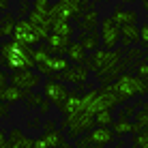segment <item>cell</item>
<instances>
[{
    "label": "cell",
    "instance_id": "obj_1",
    "mask_svg": "<svg viewBox=\"0 0 148 148\" xmlns=\"http://www.w3.org/2000/svg\"><path fill=\"white\" fill-rule=\"evenodd\" d=\"M0 64L7 67L11 73L15 71H28L30 67H34L30 60V47L17 43V41H4L0 43Z\"/></svg>",
    "mask_w": 148,
    "mask_h": 148
},
{
    "label": "cell",
    "instance_id": "obj_2",
    "mask_svg": "<svg viewBox=\"0 0 148 148\" xmlns=\"http://www.w3.org/2000/svg\"><path fill=\"white\" fill-rule=\"evenodd\" d=\"M110 88L118 95V99L122 103H127L133 97H146L148 95V79L137 77L135 73H120L110 84Z\"/></svg>",
    "mask_w": 148,
    "mask_h": 148
},
{
    "label": "cell",
    "instance_id": "obj_3",
    "mask_svg": "<svg viewBox=\"0 0 148 148\" xmlns=\"http://www.w3.org/2000/svg\"><path fill=\"white\" fill-rule=\"evenodd\" d=\"M122 58H125L122 49H97V52H92L88 56L86 67L92 71V73H97L99 79H103L105 75L112 73L122 62Z\"/></svg>",
    "mask_w": 148,
    "mask_h": 148
},
{
    "label": "cell",
    "instance_id": "obj_4",
    "mask_svg": "<svg viewBox=\"0 0 148 148\" xmlns=\"http://www.w3.org/2000/svg\"><path fill=\"white\" fill-rule=\"evenodd\" d=\"M97 127L95 116L82 112L77 116H64L62 122H60V131H67V137H73V140H79V135L90 133Z\"/></svg>",
    "mask_w": 148,
    "mask_h": 148
},
{
    "label": "cell",
    "instance_id": "obj_5",
    "mask_svg": "<svg viewBox=\"0 0 148 148\" xmlns=\"http://www.w3.org/2000/svg\"><path fill=\"white\" fill-rule=\"evenodd\" d=\"M13 41H17V43L26 45V47H37L41 45L45 39H47V34H43L39 28H34L32 24L28 22V19H17V24H15V30H13Z\"/></svg>",
    "mask_w": 148,
    "mask_h": 148
},
{
    "label": "cell",
    "instance_id": "obj_6",
    "mask_svg": "<svg viewBox=\"0 0 148 148\" xmlns=\"http://www.w3.org/2000/svg\"><path fill=\"white\" fill-rule=\"evenodd\" d=\"M69 95H71L69 88L62 84V82H58L56 77H47V79L43 82V97L52 105H56V108H60V105L67 101Z\"/></svg>",
    "mask_w": 148,
    "mask_h": 148
},
{
    "label": "cell",
    "instance_id": "obj_7",
    "mask_svg": "<svg viewBox=\"0 0 148 148\" xmlns=\"http://www.w3.org/2000/svg\"><path fill=\"white\" fill-rule=\"evenodd\" d=\"M9 84L32 92V90L37 88L39 84H43V82H41V73H39V71L28 69V71H15V73H11V75H9Z\"/></svg>",
    "mask_w": 148,
    "mask_h": 148
},
{
    "label": "cell",
    "instance_id": "obj_8",
    "mask_svg": "<svg viewBox=\"0 0 148 148\" xmlns=\"http://www.w3.org/2000/svg\"><path fill=\"white\" fill-rule=\"evenodd\" d=\"M120 43V26H116L112 17L101 19V45L103 49H116Z\"/></svg>",
    "mask_w": 148,
    "mask_h": 148
},
{
    "label": "cell",
    "instance_id": "obj_9",
    "mask_svg": "<svg viewBox=\"0 0 148 148\" xmlns=\"http://www.w3.org/2000/svg\"><path fill=\"white\" fill-rule=\"evenodd\" d=\"M71 69V60L67 58V56H49L47 60H45L43 64H39L37 71L41 75H47V77H56V75L64 73V71Z\"/></svg>",
    "mask_w": 148,
    "mask_h": 148
},
{
    "label": "cell",
    "instance_id": "obj_10",
    "mask_svg": "<svg viewBox=\"0 0 148 148\" xmlns=\"http://www.w3.org/2000/svg\"><path fill=\"white\" fill-rule=\"evenodd\" d=\"M88 77H90V69L86 67V64H73L69 71L56 75V79H58V82L75 84V86H77V90H84V84L88 82Z\"/></svg>",
    "mask_w": 148,
    "mask_h": 148
},
{
    "label": "cell",
    "instance_id": "obj_11",
    "mask_svg": "<svg viewBox=\"0 0 148 148\" xmlns=\"http://www.w3.org/2000/svg\"><path fill=\"white\" fill-rule=\"evenodd\" d=\"M41 137H43V142H45L49 148H62L64 144H67L64 133L56 127L54 120H47V122L43 125V133H41Z\"/></svg>",
    "mask_w": 148,
    "mask_h": 148
},
{
    "label": "cell",
    "instance_id": "obj_12",
    "mask_svg": "<svg viewBox=\"0 0 148 148\" xmlns=\"http://www.w3.org/2000/svg\"><path fill=\"white\" fill-rule=\"evenodd\" d=\"M97 24H99V11L95 7H90L77 17L75 28L82 30V32H97Z\"/></svg>",
    "mask_w": 148,
    "mask_h": 148
},
{
    "label": "cell",
    "instance_id": "obj_13",
    "mask_svg": "<svg viewBox=\"0 0 148 148\" xmlns=\"http://www.w3.org/2000/svg\"><path fill=\"white\" fill-rule=\"evenodd\" d=\"M86 140H88L90 144H95V146H108L116 140V135H114V131H112V127H95V129L86 135Z\"/></svg>",
    "mask_w": 148,
    "mask_h": 148
},
{
    "label": "cell",
    "instance_id": "obj_14",
    "mask_svg": "<svg viewBox=\"0 0 148 148\" xmlns=\"http://www.w3.org/2000/svg\"><path fill=\"white\" fill-rule=\"evenodd\" d=\"M45 45H47L49 54H54V56H62V54H67V49H69V45H71V39L49 32V34H47V39H45Z\"/></svg>",
    "mask_w": 148,
    "mask_h": 148
},
{
    "label": "cell",
    "instance_id": "obj_15",
    "mask_svg": "<svg viewBox=\"0 0 148 148\" xmlns=\"http://www.w3.org/2000/svg\"><path fill=\"white\" fill-rule=\"evenodd\" d=\"M112 131H114L116 137H125V135H137L140 131H144L140 125H135V122H131L129 118H120L114 120V125H112Z\"/></svg>",
    "mask_w": 148,
    "mask_h": 148
},
{
    "label": "cell",
    "instance_id": "obj_16",
    "mask_svg": "<svg viewBox=\"0 0 148 148\" xmlns=\"http://www.w3.org/2000/svg\"><path fill=\"white\" fill-rule=\"evenodd\" d=\"M62 112V116H77L84 112V101H82V95L79 92H71L67 97V101H64L62 105L58 108Z\"/></svg>",
    "mask_w": 148,
    "mask_h": 148
},
{
    "label": "cell",
    "instance_id": "obj_17",
    "mask_svg": "<svg viewBox=\"0 0 148 148\" xmlns=\"http://www.w3.org/2000/svg\"><path fill=\"white\" fill-rule=\"evenodd\" d=\"M34 140H30L28 135H24L22 129H11L7 135V148H32Z\"/></svg>",
    "mask_w": 148,
    "mask_h": 148
},
{
    "label": "cell",
    "instance_id": "obj_18",
    "mask_svg": "<svg viewBox=\"0 0 148 148\" xmlns=\"http://www.w3.org/2000/svg\"><path fill=\"white\" fill-rule=\"evenodd\" d=\"M120 45L122 47L140 45V26H137V24H131V26H122L120 28Z\"/></svg>",
    "mask_w": 148,
    "mask_h": 148
},
{
    "label": "cell",
    "instance_id": "obj_19",
    "mask_svg": "<svg viewBox=\"0 0 148 148\" xmlns=\"http://www.w3.org/2000/svg\"><path fill=\"white\" fill-rule=\"evenodd\" d=\"M28 22L32 24L34 28H39L43 34H49L52 32V19H49V15L47 13H41V11H30V15H28Z\"/></svg>",
    "mask_w": 148,
    "mask_h": 148
},
{
    "label": "cell",
    "instance_id": "obj_20",
    "mask_svg": "<svg viewBox=\"0 0 148 148\" xmlns=\"http://www.w3.org/2000/svg\"><path fill=\"white\" fill-rule=\"evenodd\" d=\"M64 56L71 60V64H86V60H88V52L84 49V45L79 41H71V45H69Z\"/></svg>",
    "mask_w": 148,
    "mask_h": 148
},
{
    "label": "cell",
    "instance_id": "obj_21",
    "mask_svg": "<svg viewBox=\"0 0 148 148\" xmlns=\"http://www.w3.org/2000/svg\"><path fill=\"white\" fill-rule=\"evenodd\" d=\"M112 19H114V24L116 26H131V24H137V17H140V15H137L135 11H127V9H120V7H116L114 9V13L110 15Z\"/></svg>",
    "mask_w": 148,
    "mask_h": 148
},
{
    "label": "cell",
    "instance_id": "obj_22",
    "mask_svg": "<svg viewBox=\"0 0 148 148\" xmlns=\"http://www.w3.org/2000/svg\"><path fill=\"white\" fill-rule=\"evenodd\" d=\"M26 97H28V90H22V88H17V86L9 84L7 88H4L2 99H0V101H4V103L13 105V103H17V101H26Z\"/></svg>",
    "mask_w": 148,
    "mask_h": 148
},
{
    "label": "cell",
    "instance_id": "obj_23",
    "mask_svg": "<svg viewBox=\"0 0 148 148\" xmlns=\"http://www.w3.org/2000/svg\"><path fill=\"white\" fill-rule=\"evenodd\" d=\"M79 43L84 45L86 52H97L101 49V32H79Z\"/></svg>",
    "mask_w": 148,
    "mask_h": 148
},
{
    "label": "cell",
    "instance_id": "obj_24",
    "mask_svg": "<svg viewBox=\"0 0 148 148\" xmlns=\"http://www.w3.org/2000/svg\"><path fill=\"white\" fill-rule=\"evenodd\" d=\"M15 24H17V19H15L13 13H2V17H0V39H7V37H13V30H15Z\"/></svg>",
    "mask_w": 148,
    "mask_h": 148
},
{
    "label": "cell",
    "instance_id": "obj_25",
    "mask_svg": "<svg viewBox=\"0 0 148 148\" xmlns=\"http://www.w3.org/2000/svg\"><path fill=\"white\" fill-rule=\"evenodd\" d=\"M49 19H52V26H54L56 22H71L73 17H71V13L60 2H54L52 9H49Z\"/></svg>",
    "mask_w": 148,
    "mask_h": 148
},
{
    "label": "cell",
    "instance_id": "obj_26",
    "mask_svg": "<svg viewBox=\"0 0 148 148\" xmlns=\"http://www.w3.org/2000/svg\"><path fill=\"white\" fill-rule=\"evenodd\" d=\"M49 49H47V45H37V47H32L30 49V60H32V64L34 67H39V64H43L45 60L49 58Z\"/></svg>",
    "mask_w": 148,
    "mask_h": 148
},
{
    "label": "cell",
    "instance_id": "obj_27",
    "mask_svg": "<svg viewBox=\"0 0 148 148\" xmlns=\"http://www.w3.org/2000/svg\"><path fill=\"white\" fill-rule=\"evenodd\" d=\"M52 32L54 34H60V37L71 39V37H73V32H75V26L71 22H56L54 26H52Z\"/></svg>",
    "mask_w": 148,
    "mask_h": 148
},
{
    "label": "cell",
    "instance_id": "obj_28",
    "mask_svg": "<svg viewBox=\"0 0 148 148\" xmlns=\"http://www.w3.org/2000/svg\"><path fill=\"white\" fill-rule=\"evenodd\" d=\"M135 125H140L142 129H148V103L140 101V110L135 112Z\"/></svg>",
    "mask_w": 148,
    "mask_h": 148
},
{
    "label": "cell",
    "instance_id": "obj_29",
    "mask_svg": "<svg viewBox=\"0 0 148 148\" xmlns=\"http://www.w3.org/2000/svg\"><path fill=\"white\" fill-rule=\"evenodd\" d=\"M114 114H112V110H103V112H99V114L95 116V122H97V127H112L114 125Z\"/></svg>",
    "mask_w": 148,
    "mask_h": 148
},
{
    "label": "cell",
    "instance_id": "obj_30",
    "mask_svg": "<svg viewBox=\"0 0 148 148\" xmlns=\"http://www.w3.org/2000/svg\"><path fill=\"white\" fill-rule=\"evenodd\" d=\"M148 146V129L140 131L137 135H133V140H131V148H146Z\"/></svg>",
    "mask_w": 148,
    "mask_h": 148
},
{
    "label": "cell",
    "instance_id": "obj_31",
    "mask_svg": "<svg viewBox=\"0 0 148 148\" xmlns=\"http://www.w3.org/2000/svg\"><path fill=\"white\" fill-rule=\"evenodd\" d=\"M43 101H45V97L37 95V92H28V97H26V105H28V108H41Z\"/></svg>",
    "mask_w": 148,
    "mask_h": 148
},
{
    "label": "cell",
    "instance_id": "obj_32",
    "mask_svg": "<svg viewBox=\"0 0 148 148\" xmlns=\"http://www.w3.org/2000/svg\"><path fill=\"white\" fill-rule=\"evenodd\" d=\"M32 9H34V11H41V13H47L49 15L52 4H49V0H32Z\"/></svg>",
    "mask_w": 148,
    "mask_h": 148
},
{
    "label": "cell",
    "instance_id": "obj_33",
    "mask_svg": "<svg viewBox=\"0 0 148 148\" xmlns=\"http://www.w3.org/2000/svg\"><path fill=\"white\" fill-rule=\"evenodd\" d=\"M135 75L142 79H148V60H142L135 64Z\"/></svg>",
    "mask_w": 148,
    "mask_h": 148
},
{
    "label": "cell",
    "instance_id": "obj_34",
    "mask_svg": "<svg viewBox=\"0 0 148 148\" xmlns=\"http://www.w3.org/2000/svg\"><path fill=\"white\" fill-rule=\"evenodd\" d=\"M140 45H142L144 49L148 47V22L140 26Z\"/></svg>",
    "mask_w": 148,
    "mask_h": 148
},
{
    "label": "cell",
    "instance_id": "obj_35",
    "mask_svg": "<svg viewBox=\"0 0 148 148\" xmlns=\"http://www.w3.org/2000/svg\"><path fill=\"white\" fill-rule=\"evenodd\" d=\"M7 86H9V73L0 69V99H2V92H4Z\"/></svg>",
    "mask_w": 148,
    "mask_h": 148
},
{
    "label": "cell",
    "instance_id": "obj_36",
    "mask_svg": "<svg viewBox=\"0 0 148 148\" xmlns=\"http://www.w3.org/2000/svg\"><path fill=\"white\" fill-rule=\"evenodd\" d=\"M9 116H11V105H9V103H4V101H0V118H2V120H7Z\"/></svg>",
    "mask_w": 148,
    "mask_h": 148
},
{
    "label": "cell",
    "instance_id": "obj_37",
    "mask_svg": "<svg viewBox=\"0 0 148 148\" xmlns=\"http://www.w3.org/2000/svg\"><path fill=\"white\" fill-rule=\"evenodd\" d=\"M30 11H32L30 9V0H22L19 2V15H30Z\"/></svg>",
    "mask_w": 148,
    "mask_h": 148
},
{
    "label": "cell",
    "instance_id": "obj_38",
    "mask_svg": "<svg viewBox=\"0 0 148 148\" xmlns=\"http://www.w3.org/2000/svg\"><path fill=\"white\" fill-rule=\"evenodd\" d=\"M49 105H52V103H49V101H43V103H41V108H39V112H41V114H47V112H49Z\"/></svg>",
    "mask_w": 148,
    "mask_h": 148
},
{
    "label": "cell",
    "instance_id": "obj_39",
    "mask_svg": "<svg viewBox=\"0 0 148 148\" xmlns=\"http://www.w3.org/2000/svg\"><path fill=\"white\" fill-rule=\"evenodd\" d=\"M32 148H49V146L43 142V137H37V140H34V146H32Z\"/></svg>",
    "mask_w": 148,
    "mask_h": 148
},
{
    "label": "cell",
    "instance_id": "obj_40",
    "mask_svg": "<svg viewBox=\"0 0 148 148\" xmlns=\"http://www.w3.org/2000/svg\"><path fill=\"white\" fill-rule=\"evenodd\" d=\"M0 148H7V133L0 129Z\"/></svg>",
    "mask_w": 148,
    "mask_h": 148
},
{
    "label": "cell",
    "instance_id": "obj_41",
    "mask_svg": "<svg viewBox=\"0 0 148 148\" xmlns=\"http://www.w3.org/2000/svg\"><path fill=\"white\" fill-rule=\"evenodd\" d=\"M142 7H144V11L148 13V0H142Z\"/></svg>",
    "mask_w": 148,
    "mask_h": 148
},
{
    "label": "cell",
    "instance_id": "obj_42",
    "mask_svg": "<svg viewBox=\"0 0 148 148\" xmlns=\"http://www.w3.org/2000/svg\"><path fill=\"white\" fill-rule=\"evenodd\" d=\"M118 2H125V4H129V2H133V0H118Z\"/></svg>",
    "mask_w": 148,
    "mask_h": 148
},
{
    "label": "cell",
    "instance_id": "obj_43",
    "mask_svg": "<svg viewBox=\"0 0 148 148\" xmlns=\"http://www.w3.org/2000/svg\"><path fill=\"white\" fill-rule=\"evenodd\" d=\"M62 148H75V146H71V144H64V146H62Z\"/></svg>",
    "mask_w": 148,
    "mask_h": 148
},
{
    "label": "cell",
    "instance_id": "obj_44",
    "mask_svg": "<svg viewBox=\"0 0 148 148\" xmlns=\"http://www.w3.org/2000/svg\"><path fill=\"white\" fill-rule=\"evenodd\" d=\"M92 148H108V146H95V144H92Z\"/></svg>",
    "mask_w": 148,
    "mask_h": 148
},
{
    "label": "cell",
    "instance_id": "obj_45",
    "mask_svg": "<svg viewBox=\"0 0 148 148\" xmlns=\"http://www.w3.org/2000/svg\"><path fill=\"white\" fill-rule=\"evenodd\" d=\"M103 2H110V0H103Z\"/></svg>",
    "mask_w": 148,
    "mask_h": 148
},
{
    "label": "cell",
    "instance_id": "obj_46",
    "mask_svg": "<svg viewBox=\"0 0 148 148\" xmlns=\"http://www.w3.org/2000/svg\"><path fill=\"white\" fill-rule=\"evenodd\" d=\"M30 2H32V0H30Z\"/></svg>",
    "mask_w": 148,
    "mask_h": 148
},
{
    "label": "cell",
    "instance_id": "obj_47",
    "mask_svg": "<svg viewBox=\"0 0 148 148\" xmlns=\"http://www.w3.org/2000/svg\"><path fill=\"white\" fill-rule=\"evenodd\" d=\"M146 148H148V146H146Z\"/></svg>",
    "mask_w": 148,
    "mask_h": 148
}]
</instances>
